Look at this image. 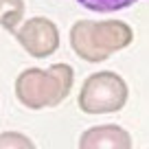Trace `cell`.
Listing matches in <instances>:
<instances>
[{
    "label": "cell",
    "mask_w": 149,
    "mask_h": 149,
    "mask_svg": "<svg viewBox=\"0 0 149 149\" xmlns=\"http://www.w3.org/2000/svg\"><path fill=\"white\" fill-rule=\"evenodd\" d=\"M134 42V31L123 20H79L70 29V46L74 55L90 64H101L112 53L123 51Z\"/></svg>",
    "instance_id": "1"
},
{
    "label": "cell",
    "mask_w": 149,
    "mask_h": 149,
    "mask_svg": "<svg viewBox=\"0 0 149 149\" xmlns=\"http://www.w3.org/2000/svg\"><path fill=\"white\" fill-rule=\"evenodd\" d=\"M74 70L68 64H53L51 68H26L15 79V97L29 110L55 107L72 90Z\"/></svg>",
    "instance_id": "2"
},
{
    "label": "cell",
    "mask_w": 149,
    "mask_h": 149,
    "mask_svg": "<svg viewBox=\"0 0 149 149\" xmlns=\"http://www.w3.org/2000/svg\"><path fill=\"white\" fill-rule=\"evenodd\" d=\"M130 88L121 74L112 70L90 74L79 90V110L86 114H112L125 107Z\"/></svg>",
    "instance_id": "3"
},
{
    "label": "cell",
    "mask_w": 149,
    "mask_h": 149,
    "mask_svg": "<svg viewBox=\"0 0 149 149\" xmlns=\"http://www.w3.org/2000/svg\"><path fill=\"white\" fill-rule=\"evenodd\" d=\"M15 40L31 57L44 59L51 57L59 48V31L55 22L48 18H31L22 24V29H15Z\"/></svg>",
    "instance_id": "4"
},
{
    "label": "cell",
    "mask_w": 149,
    "mask_h": 149,
    "mask_svg": "<svg viewBox=\"0 0 149 149\" xmlns=\"http://www.w3.org/2000/svg\"><path fill=\"white\" fill-rule=\"evenodd\" d=\"M79 149H132V136L121 125H97L81 134Z\"/></svg>",
    "instance_id": "5"
},
{
    "label": "cell",
    "mask_w": 149,
    "mask_h": 149,
    "mask_svg": "<svg viewBox=\"0 0 149 149\" xmlns=\"http://www.w3.org/2000/svg\"><path fill=\"white\" fill-rule=\"evenodd\" d=\"M24 20V0H0V26L15 33L18 24Z\"/></svg>",
    "instance_id": "6"
},
{
    "label": "cell",
    "mask_w": 149,
    "mask_h": 149,
    "mask_svg": "<svg viewBox=\"0 0 149 149\" xmlns=\"http://www.w3.org/2000/svg\"><path fill=\"white\" fill-rule=\"evenodd\" d=\"M77 2L90 11H97V13H110V11L127 9V7L136 5L138 0H77Z\"/></svg>",
    "instance_id": "7"
},
{
    "label": "cell",
    "mask_w": 149,
    "mask_h": 149,
    "mask_svg": "<svg viewBox=\"0 0 149 149\" xmlns=\"http://www.w3.org/2000/svg\"><path fill=\"white\" fill-rule=\"evenodd\" d=\"M0 149H37L29 136L20 132H5L0 134Z\"/></svg>",
    "instance_id": "8"
}]
</instances>
